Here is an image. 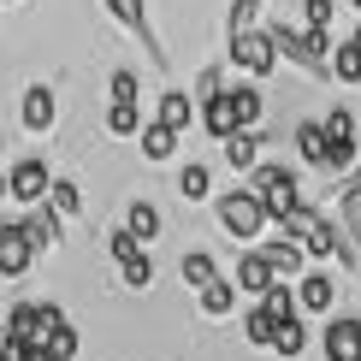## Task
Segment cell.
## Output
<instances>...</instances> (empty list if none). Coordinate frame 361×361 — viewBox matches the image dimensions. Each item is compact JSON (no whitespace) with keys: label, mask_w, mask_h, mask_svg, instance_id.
<instances>
[{"label":"cell","mask_w":361,"mask_h":361,"mask_svg":"<svg viewBox=\"0 0 361 361\" xmlns=\"http://www.w3.org/2000/svg\"><path fill=\"white\" fill-rule=\"evenodd\" d=\"M273 42H279V59H290V66H302L308 78H332V54H326V36H314V30H290V24H273Z\"/></svg>","instance_id":"6da1fadb"},{"label":"cell","mask_w":361,"mask_h":361,"mask_svg":"<svg viewBox=\"0 0 361 361\" xmlns=\"http://www.w3.org/2000/svg\"><path fill=\"white\" fill-rule=\"evenodd\" d=\"M231 66L249 71V78H267V71H279V42L273 30H231Z\"/></svg>","instance_id":"7a4b0ae2"},{"label":"cell","mask_w":361,"mask_h":361,"mask_svg":"<svg viewBox=\"0 0 361 361\" xmlns=\"http://www.w3.org/2000/svg\"><path fill=\"white\" fill-rule=\"evenodd\" d=\"M267 219H273V214H267V202H261L255 190H225V195H219V225H225L231 237H243V243H249V237H261Z\"/></svg>","instance_id":"3957f363"},{"label":"cell","mask_w":361,"mask_h":361,"mask_svg":"<svg viewBox=\"0 0 361 361\" xmlns=\"http://www.w3.org/2000/svg\"><path fill=\"white\" fill-rule=\"evenodd\" d=\"M320 125H326V172H350L361 160L355 154V113L350 107H332Z\"/></svg>","instance_id":"277c9868"},{"label":"cell","mask_w":361,"mask_h":361,"mask_svg":"<svg viewBox=\"0 0 361 361\" xmlns=\"http://www.w3.org/2000/svg\"><path fill=\"white\" fill-rule=\"evenodd\" d=\"M255 195L267 202V214H273V219H284L296 202H302V184H296L290 166H255Z\"/></svg>","instance_id":"5b68a950"},{"label":"cell","mask_w":361,"mask_h":361,"mask_svg":"<svg viewBox=\"0 0 361 361\" xmlns=\"http://www.w3.org/2000/svg\"><path fill=\"white\" fill-rule=\"evenodd\" d=\"M48 190H54V172H48V160H18V166L6 172V195L12 202H48Z\"/></svg>","instance_id":"8992f818"},{"label":"cell","mask_w":361,"mask_h":361,"mask_svg":"<svg viewBox=\"0 0 361 361\" xmlns=\"http://www.w3.org/2000/svg\"><path fill=\"white\" fill-rule=\"evenodd\" d=\"M107 12H113V18L148 48V59H154V66H166V48L154 42V24H148V0H107Z\"/></svg>","instance_id":"52a82bcc"},{"label":"cell","mask_w":361,"mask_h":361,"mask_svg":"<svg viewBox=\"0 0 361 361\" xmlns=\"http://www.w3.org/2000/svg\"><path fill=\"white\" fill-rule=\"evenodd\" d=\"M36 267V243L24 237V225H0V279H24Z\"/></svg>","instance_id":"ba28073f"},{"label":"cell","mask_w":361,"mask_h":361,"mask_svg":"<svg viewBox=\"0 0 361 361\" xmlns=\"http://www.w3.org/2000/svg\"><path fill=\"white\" fill-rule=\"evenodd\" d=\"M54 326H66L59 302H18V308H12V332H18V338H36L42 343Z\"/></svg>","instance_id":"9c48e42d"},{"label":"cell","mask_w":361,"mask_h":361,"mask_svg":"<svg viewBox=\"0 0 361 361\" xmlns=\"http://www.w3.org/2000/svg\"><path fill=\"white\" fill-rule=\"evenodd\" d=\"M18 225H24V237H30V243H36V255L59 249V207H54V202H30Z\"/></svg>","instance_id":"30bf717a"},{"label":"cell","mask_w":361,"mask_h":361,"mask_svg":"<svg viewBox=\"0 0 361 361\" xmlns=\"http://www.w3.org/2000/svg\"><path fill=\"white\" fill-rule=\"evenodd\" d=\"M279 284V267H273V255L267 249H249L243 261H237V290H249V296H267Z\"/></svg>","instance_id":"8fae6325"},{"label":"cell","mask_w":361,"mask_h":361,"mask_svg":"<svg viewBox=\"0 0 361 361\" xmlns=\"http://www.w3.org/2000/svg\"><path fill=\"white\" fill-rule=\"evenodd\" d=\"M326 361H361V320L350 314L326 320Z\"/></svg>","instance_id":"7c38bea8"},{"label":"cell","mask_w":361,"mask_h":361,"mask_svg":"<svg viewBox=\"0 0 361 361\" xmlns=\"http://www.w3.org/2000/svg\"><path fill=\"white\" fill-rule=\"evenodd\" d=\"M202 125L214 130L219 142L231 137V130H249L243 118H237V107H231V89H219V95H207V101H202Z\"/></svg>","instance_id":"4fadbf2b"},{"label":"cell","mask_w":361,"mask_h":361,"mask_svg":"<svg viewBox=\"0 0 361 361\" xmlns=\"http://www.w3.org/2000/svg\"><path fill=\"white\" fill-rule=\"evenodd\" d=\"M296 308H302V314H332L338 308V284L326 273H308L302 284H296Z\"/></svg>","instance_id":"5bb4252c"},{"label":"cell","mask_w":361,"mask_h":361,"mask_svg":"<svg viewBox=\"0 0 361 361\" xmlns=\"http://www.w3.org/2000/svg\"><path fill=\"white\" fill-rule=\"evenodd\" d=\"M178 137H184V130H172L166 118H148V125L137 130V142H142V160H172V154H178Z\"/></svg>","instance_id":"9a60e30c"},{"label":"cell","mask_w":361,"mask_h":361,"mask_svg":"<svg viewBox=\"0 0 361 361\" xmlns=\"http://www.w3.org/2000/svg\"><path fill=\"white\" fill-rule=\"evenodd\" d=\"M18 118H24V130H54V89L48 83H30Z\"/></svg>","instance_id":"2e32d148"},{"label":"cell","mask_w":361,"mask_h":361,"mask_svg":"<svg viewBox=\"0 0 361 361\" xmlns=\"http://www.w3.org/2000/svg\"><path fill=\"white\" fill-rule=\"evenodd\" d=\"M267 255H273L279 279H296L308 267V243H302V237H284V231H279V243H267Z\"/></svg>","instance_id":"e0dca14e"},{"label":"cell","mask_w":361,"mask_h":361,"mask_svg":"<svg viewBox=\"0 0 361 361\" xmlns=\"http://www.w3.org/2000/svg\"><path fill=\"white\" fill-rule=\"evenodd\" d=\"M225 166L255 172L261 166V137H255V130H231V137H225Z\"/></svg>","instance_id":"ac0fdd59"},{"label":"cell","mask_w":361,"mask_h":361,"mask_svg":"<svg viewBox=\"0 0 361 361\" xmlns=\"http://www.w3.org/2000/svg\"><path fill=\"white\" fill-rule=\"evenodd\" d=\"M296 154H302L314 172H326V125L320 118H302V125H296Z\"/></svg>","instance_id":"d6986e66"},{"label":"cell","mask_w":361,"mask_h":361,"mask_svg":"<svg viewBox=\"0 0 361 361\" xmlns=\"http://www.w3.org/2000/svg\"><path fill=\"white\" fill-rule=\"evenodd\" d=\"M195 296H202V314H207V320H225V314L237 308V279H231V284L214 279V284H202Z\"/></svg>","instance_id":"ffe728a7"},{"label":"cell","mask_w":361,"mask_h":361,"mask_svg":"<svg viewBox=\"0 0 361 361\" xmlns=\"http://www.w3.org/2000/svg\"><path fill=\"white\" fill-rule=\"evenodd\" d=\"M302 350H308V326L296 320V314H284V320H279V332H273V355H284V361H296Z\"/></svg>","instance_id":"44dd1931"},{"label":"cell","mask_w":361,"mask_h":361,"mask_svg":"<svg viewBox=\"0 0 361 361\" xmlns=\"http://www.w3.org/2000/svg\"><path fill=\"white\" fill-rule=\"evenodd\" d=\"M243 332H249V343H255V350H273V332H279V314L267 308V302H255V308L243 314Z\"/></svg>","instance_id":"7402d4cb"},{"label":"cell","mask_w":361,"mask_h":361,"mask_svg":"<svg viewBox=\"0 0 361 361\" xmlns=\"http://www.w3.org/2000/svg\"><path fill=\"white\" fill-rule=\"evenodd\" d=\"M338 225H343V237L361 249V184H350V190L338 195Z\"/></svg>","instance_id":"603a6c76"},{"label":"cell","mask_w":361,"mask_h":361,"mask_svg":"<svg viewBox=\"0 0 361 361\" xmlns=\"http://www.w3.org/2000/svg\"><path fill=\"white\" fill-rule=\"evenodd\" d=\"M178 273H184L190 290H202V284H214V279H219V273H214V255H207V249H190L184 261H178Z\"/></svg>","instance_id":"cb8c5ba5"},{"label":"cell","mask_w":361,"mask_h":361,"mask_svg":"<svg viewBox=\"0 0 361 361\" xmlns=\"http://www.w3.org/2000/svg\"><path fill=\"white\" fill-rule=\"evenodd\" d=\"M125 231H130V237H142V243H154V237H160V214H154V202H130Z\"/></svg>","instance_id":"d4e9b609"},{"label":"cell","mask_w":361,"mask_h":361,"mask_svg":"<svg viewBox=\"0 0 361 361\" xmlns=\"http://www.w3.org/2000/svg\"><path fill=\"white\" fill-rule=\"evenodd\" d=\"M154 118H166L172 130H190V125H195V101L172 89V95H160V113H154Z\"/></svg>","instance_id":"484cf974"},{"label":"cell","mask_w":361,"mask_h":361,"mask_svg":"<svg viewBox=\"0 0 361 361\" xmlns=\"http://www.w3.org/2000/svg\"><path fill=\"white\" fill-rule=\"evenodd\" d=\"M332 78L338 83H361V42H338V54H332Z\"/></svg>","instance_id":"4316f807"},{"label":"cell","mask_w":361,"mask_h":361,"mask_svg":"<svg viewBox=\"0 0 361 361\" xmlns=\"http://www.w3.org/2000/svg\"><path fill=\"white\" fill-rule=\"evenodd\" d=\"M231 107H237V118L255 130V125H261V113H267V101H261V89H255V83H237V89H231Z\"/></svg>","instance_id":"83f0119b"},{"label":"cell","mask_w":361,"mask_h":361,"mask_svg":"<svg viewBox=\"0 0 361 361\" xmlns=\"http://www.w3.org/2000/svg\"><path fill=\"white\" fill-rule=\"evenodd\" d=\"M332 18H338V0H302V30L332 36Z\"/></svg>","instance_id":"f1b7e54d"},{"label":"cell","mask_w":361,"mask_h":361,"mask_svg":"<svg viewBox=\"0 0 361 361\" xmlns=\"http://www.w3.org/2000/svg\"><path fill=\"white\" fill-rule=\"evenodd\" d=\"M107 130H113V137H137V130H142L137 101H113V107H107Z\"/></svg>","instance_id":"f546056e"},{"label":"cell","mask_w":361,"mask_h":361,"mask_svg":"<svg viewBox=\"0 0 361 361\" xmlns=\"http://www.w3.org/2000/svg\"><path fill=\"white\" fill-rule=\"evenodd\" d=\"M48 202L59 207V219H78V214H83V190L71 184V178H54V190H48Z\"/></svg>","instance_id":"4dcf8cb0"},{"label":"cell","mask_w":361,"mask_h":361,"mask_svg":"<svg viewBox=\"0 0 361 361\" xmlns=\"http://www.w3.org/2000/svg\"><path fill=\"white\" fill-rule=\"evenodd\" d=\"M118 279H125L130 290H148V284H154V261H148V249H137L130 261H118Z\"/></svg>","instance_id":"1f68e13d"},{"label":"cell","mask_w":361,"mask_h":361,"mask_svg":"<svg viewBox=\"0 0 361 361\" xmlns=\"http://www.w3.org/2000/svg\"><path fill=\"white\" fill-rule=\"evenodd\" d=\"M78 355V332L71 326H54L48 338H42V361H71Z\"/></svg>","instance_id":"d6a6232c"},{"label":"cell","mask_w":361,"mask_h":361,"mask_svg":"<svg viewBox=\"0 0 361 361\" xmlns=\"http://www.w3.org/2000/svg\"><path fill=\"white\" fill-rule=\"evenodd\" d=\"M178 190H184L190 202H202V195L214 190V178H207V166H184V172H178Z\"/></svg>","instance_id":"836d02e7"},{"label":"cell","mask_w":361,"mask_h":361,"mask_svg":"<svg viewBox=\"0 0 361 361\" xmlns=\"http://www.w3.org/2000/svg\"><path fill=\"white\" fill-rule=\"evenodd\" d=\"M261 302H267V308H273V314H279V320H284V314H296V290H290V284H284V279H279V284H273V290H267V296H261Z\"/></svg>","instance_id":"e575fe53"},{"label":"cell","mask_w":361,"mask_h":361,"mask_svg":"<svg viewBox=\"0 0 361 361\" xmlns=\"http://www.w3.org/2000/svg\"><path fill=\"white\" fill-rule=\"evenodd\" d=\"M137 249H148V243H142V237H130V231H113V237H107V255H113V261H130Z\"/></svg>","instance_id":"d590c367"},{"label":"cell","mask_w":361,"mask_h":361,"mask_svg":"<svg viewBox=\"0 0 361 361\" xmlns=\"http://www.w3.org/2000/svg\"><path fill=\"white\" fill-rule=\"evenodd\" d=\"M261 18V0H231V30H255Z\"/></svg>","instance_id":"8d00e7d4"},{"label":"cell","mask_w":361,"mask_h":361,"mask_svg":"<svg viewBox=\"0 0 361 361\" xmlns=\"http://www.w3.org/2000/svg\"><path fill=\"white\" fill-rule=\"evenodd\" d=\"M107 89H113V101H137V71H125V66H118Z\"/></svg>","instance_id":"74e56055"},{"label":"cell","mask_w":361,"mask_h":361,"mask_svg":"<svg viewBox=\"0 0 361 361\" xmlns=\"http://www.w3.org/2000/svg\"><path fill=\"white\" fill-rule=\"evenodd\" d=\"M195 89H202V101H207V95H219V89H225V83H219V66H207V71H202V83H195Z\"/></svg>","instance_id":"f35d334b"},{"label":"cell","mask_w":361,"mask_h":361,"mask_svg":"<svg viewBox=\"0 0 361 361\" xmlns=\"http://www.w3.org/2000/svg\"><path fill=\"white\" fill-rule=\"evenodd\" d=\"M6 343H12V320H0V355H6Z\"/></svg>","instance_id":"ab89813d"},{"label":"cell","mask_w":361,"mask_h":361,"mask_svg":"<svg viewBox=\"0 0 361 361\" xmlns=\"http://www.w3.org/2000/svg\"><path fill=\"white\" fill-rule=\"evenodd\" d=\"M0 160H6V148H0ZM0 195H6V166H0Z\"/></svg>","instance_id":"60d3db41"},{"label":"cell","mask_w":361,"mask_h":361,"mask_svg":"<svg viewBox=\"0 0 361 361\" xmlns=\"http://www.w3.org/2000/svg\"><path fill=\"white\" fill-rule=\"evenodd\" d=\"M350 184H361V160H355V166H350Z\"/></svg>","instance_id":"b9f144b4"},{"label":"cell","mask_w":361,"mask_h":361,"mask_svg":"<svg viewBox=\"0 0 361 361\" xmlns=\"http://www.w3.org/2000/svg\"><path fill=\"white\" fill-rule=\"evenodd\" d=\"M350 6H355V12H361V0H350Z\"/></svg>","instance_id":"7bdbcfd3"},{"label":"cell","mask_w":361,"mask_h":361,"mask_svg":"<svg viewBox=\"0 0 361 361\" xmlns=\"http://www.w3.org/2000/svg\"><path fill=\"white\" fill-rule=\"evenodd\" d=\"M355 42H361V24H355Z\"/></svg>","instance_id":"ee69618b"},{"label":"cell","mask_w":361,"mask_h":361,"mask_svg":"<svg viewBox=\"0 0 361 361\" xmlns=\"http://www.w3.org/2000/svg\"><path fill=\"white\" fill-rule=\"evenodd\" d=\"M0 6H12V0H0Z\"/></svg>","instance_id":"f6af8a7d"}]
</instances>
